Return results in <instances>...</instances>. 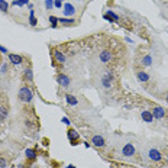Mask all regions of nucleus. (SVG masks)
Instances as JSON below:
<instances>
[{
    "label": "nucleus",
    "instance_id": "nucleus-4",
    "mask_svg": "<svg viewBox=\"0 0 168 168\" xmlns=\"http://www.w3.org/2000/svg\"><path fill=\"white\" fill-rule=\"evenodd\" d=\"M91 143H93V146H96V148H103L104 145H106V141H104L103 136L96 135L91 138Z\"/></svg>",
    "mask_w": 168,
    "mask_h": 168
},
{
    "label": "nucleus",
    "instance_id": "nucleus-19",
    "mask_svg": "<svg viewBox=\"0 0 168 168\" xmlns=\"http://www.w3.org/2000/svg\"><path fill=\"white\" fill-rule=\"evenodd\" d=\"M102 86H103L104 89H110V87H112V78L104 76V77L102 78Z\"/></svg>",
    "mask_w": 168,
    "mask_h": 168
},
{
    "label": "nucleus",
    "instance_id": "nucleus-2",
    "mask_svg": "<svg viewBox=\"0 0 168 168\" xmlns=\"http://www.w3.org/2000/svg\"><path fill=\"white\" fill-rule=\"evenodd\" d=\"M99 59H100V62L107 64V62H110V61L113 59V54H112L109 49H103V51L100 52V55H99Z\"/></svg>",
    "mask_w": 168,
    "mask_h": 168
},
{
    "label": "nucleus",
    "instance_id": "nucleus-10",
    "mask_svg": "<svg viewBox=\"0 0 168 168\" xmlns=\"http://www.w3.org/2000/svg\"><path fill=\"white\" fill-rule=\"evenodd\" d=\"M104 19L109 20V22H117L119 20V15H116V13L112 12V10H107V12L104 13Z\"/></svg>",
    "mask_w": 168,
    "mask_h": 168
},
{
    "label": "nucleus",
    "instance_id": "nucleus-26",
    "mask_svg": "<svg viewBox=\"0 0 168 168\" xmlns=\"http://www.w3.org/2000/svg\"><path fill=\"white\" fill-rule=\"evenodd\" d=\"M45 7L48 10H51L52 7H54V0H45Z\"/></svg>",
    "mask_w": 168,
    "mask_h": 168
},
{
    "label": "nucleus",
    "instance_id": "nucleus-23",
    "mask_svg": "<svg viewBox=\"0 0 168 168\" xmlns=\"http://www.w3.org/2000/svg\"><path fill=\"white\" fill-rule=\"evenodd\" d=\"M29 23L32 26H36V18H35V13H33V10H31V13H29Z\"/></svg>",
    "mask_w": 168,
    "mask_h": 168
},
{
    "label": "nucleus",
    "instance_id": "nucleus-8",
    "mask_svg": "<svg viewBox=\"0 0 168 168\" xmlns=\"http://www.w3.org/2000/svg\"><path fill=\"white\" fill-rule=\"evenodd\" d=\"M76 15V7L72 6L71 3H65L64 5V16L68 18V16H72Z\"/></svg>",
    "mask_w": 168,
    "mask_h": 168
},
{
    "label": "nucleus",
    "instance_id": "nucleus-18",
    "mask_svg": "<svg viewBox=\"0 0 168 168\" xmlns=\"http://www.w3.org/2000/svg\"><path fill=\"white\" fill-rule=\"evenodd\" d=\"M65 100H67V103L70 104V106H76L78 103V100L72 94H65Z\"/></svg>",
    "mask_w": 168,
    "mask_h": 168
},
{
    "label": "nucleus",
    "instance_id": "nucleus-7",
    "mask_svg": "<svg viewBox=\"0 0 168 168\" xmlns=\"http://www.w3.org/2000/svg\"><path fill=\"white\" fill-rule=\"evenodd\" d=\"M152 115H154V119H164L165 117V109L161 106H155Z\"/></svg>",
    "mask_w": 168,
    "mask_h": 168
},
{
    "label": "nucleus",
    "instance_id": "nucleus-30",
    "mask_svg": "<svg viewBox=\"0 0 168 168\" xmlns=\"http://www.w3.org/2000/svg\"><path fill=\"white\" fill-rule=\"evenodd\" d=\"M0 52H3V54H7V49L5 48V46H2V45H0Z\"/></svg>",
    "mask_w": 168,
    "mask_h": 168
},
{
    "label": "nucleus",
    "instance_id": "nucleus-3",
    "mask_svg": "<svg viewBox=\"0 0 168 168\" xmlns=\"http://www.w3.org/2000/svg\"><path fill=\"white\" fill-rule=\"evenodd\" d=\"M57 81H58V84L61 86V87H65V89H67V87L71 84V78L68 77V76H65V74H62V72H61V74H58V76H57Z\"/></svg>",
    "mask_w": 168,
    "mask_h": 168
},
{
    "label": "nucleus",
    "instance_id": "nucleus-21",
    "mask_svg": "<svg viewBox=\"0 0 168 168\" xmlns=\"http://www.w3.org/2000/svg\"><path fill=\"white\" fill-rule=\"evenodd\" d=\"M0 10L3 13H7V10H9V3H7L6 0H0Z\"/></svg>",
    "mask_w": 168,
    "mask_h": 168
},
{
    "label": "nucleus",
    "instance_id": "nucleus-9",
    "mask_svg": "<svg viewBox=\"0 0 168 168\" xmlns=\"http://www.w3.org/2000/svg\"><path fill=\"white\" fill-rule=\"evenodd\" d=\"M9 61L12 62L13 65H20L23 62V58L18 55V54H9Z\"/></svg>",
    "mask_w": 168,
    "mask_h": 168
},
{
    "label": "nucleus",
    "instance_id": "nucleus-27",
    "mask_svg": "<svg viewBox=\"0 0 168 168\" xmlns=\"http://www.w3.org/2000/svg\"><path fill=\"white\" fill-rule=\"evenodd\" d=\"M7 167V160L0 156V168H6Z\"/></svg>",
    "mask_w": 168,
    "mask_h": 168
},
{
    "label": "nucleus",
    "instance_id": "nucleus-6",
    "mask_svg": "<svg viewBox=\"0 0 168 168\" xmlns=\"http://www.w3.org/2000/svg\"><path fill=\"white\" fill-rule=\"evenodd\" d=\"M148 156H149V160H152V161H155V162L161 161V158H162L161 152H160L158 149H154V148H152V149H149Z\"/></svg>",
    "mask_w": 168,
    "mask_h": 168
},
{
    "label": "nucleus",
    "instance_id": "nucleus-15",
    "mask_svg": "<svg viewBox=\"0 0 168 168\" xmlns=\"http://www.w3.org/2000/svg\"><path fill=\"white\" fill-rule=\"evenodd\" d=\"M136 77H138V80H139V81H142V83L149 81L148 72H145V71H138V72H136Z\"/></svg>",
    "mask_w": 168,
    "mask_h": 168
},
{
    "label": "nucleus",
    "instance_id": "nucleus-24",
    "mask_svg": "<svg viewBox=\"0 0 168 168\" xmlns=\"http://www.w3.org/2000/svg\"><path fill=\"white\" fill-rule=\"evenodd\" d=\"M7 117V109L5 106H0V119L3 120V119H6Z\"/></svg>",
    "mask_w": 168,
    "mask_h": 168
},
{
    "label": "nucleus",
    "instance_id": "nucleus-12",
    "mask_svg": "<svg viewBox=\"0 0 168 168\" xmlns=\"http://www.w3.org/2000/svg\"><path fill=\"white\" fill-rule=\"evenodd\" d=\"M141 117H142V120H145V122H148V123L154 120V115H152V112H149V110H142Z\"/></svg>",
    "mask_w": 168,
    "mask_h": 168
},
{
    "label": "nucleus",
    "instance_id": "nucleus-25",
    "mask_svg": "<svg viewBox=\"0 0 168 168\" xmlns=\"http://www.w3.org/2000/svg\"><path fill=\"white\" fill-rule=\"evenodd\" d=\"M49 22H51V28H58V19L55 16H49Z\"/></svg>",
    "mask_w": 168,
    "mask_h": 168
},
{
    "label": "nucleus",
    "instance_id": "nucleus-22",
    "mask_svg": "<svg viewBox=\"0 0 168 168\" xmlns=\"http://www.w3.org/2000/svg\"><path fill=\"white\" fill-rule=\"evenodd\" d=\"M28 3H29V0H13V2H12V6L20 7V6H25V5H28Z\"/></svg>",
    "mask_w": 168,
    "mask_h": 168
},
{
    "label": "nucleus",
    "instance_id": "nucleus-33",
    "mask_svg": "<svg viewBox=\"0 0 168 168\" xmlns=\"http://www.w3.org/2000/svg\"><path fill=\"white\" fill-rule=\"evenodd\" d=\"M167 103H168V94H167Z\"/></svg>",
    "mask_w": 168,
    "mask_h": 168
},
{
    "label": "nucleus",
    "instance_id": "nucleus-17",
    "mask_svg": "<svg viewBox=\"0 0 168 168\" xmlns=\"http://www.w3.org/2000/svg\"><path fill=\"white\" fill-rule=\"evenodd\" d=\"M23 78H25L26 81H29V83L33 80V72L31 68H26L25 71H23Z\"/></svg>",
    "mask_w": 168,
    "mask_h": 168
},
{
    "label": "nucleus",
    "instance_id": "nucleus-5",
    "mask_svg": "<svg viewBox=\"0 0 168 168\" xmlns=\"http://www.w3.org/2000/svg\"><path fill=\"white\" fill-rule=\"evenodd\" d=\"M122 155L123 156L135 155V146H133V143H126V145L123 146L122 148Z\"/></svg>",
    "mask_w": 168,
    "mask_h": 168
},
{
    "label": "nucleus",
    "instance_id": "nucleus-20",
    "mask_svg": "<svg viewBox=\"0 0 168 168\" xmlns=\"http://www.w3.org/2000/svg\"><path fill=\"white\" fill-rule=\"evenodd\" d=\"M141 62H142V65H145V67H149V65L152 64V57H151V55H145Z\"/></svg>",
    "mask_w": 168,
    "mask_h": 168
},
{
    "label": "nucleus",
    "instance_id": "nucleus-1",
    "mask_svg": "<svg viewBox=\"0 0 168 168\" xmlns=\"http://www.w3.org/2000/svg\"><path fill=\"white\" fill-rule=\"evenodd\" d=\"M18 96H19L20 102H23V103H31V102H32V99H33V93H32V90H31L28 86H23V87H20Z\"/></svg>",
    "mask_w": 168,
    "mask_h": 168
},
{
    "label": "nucleus",
    "instance_id": "nucleus-13",
    "mask_svg": "<svg viewBox=\"0 0 168 168\" xmlns=\"http://www.w3.org/2000/svg\"><path fill=\"white\" fill-rule=\"evenodd\" d=\"M54 57H55V61H58L59 64H64L65 61H67L65 55L61 51H58V49H55V51H54Z\"/></svg>",
    "mask_w": 168,
    "mask_h": 168
},
{
    "label": "nucleus",
    "instance_id": "nucleus-11",
    "mask_svg": "<svg viewBox=\"0 0 168 168\" xmlns=\"http://www.w3.org/2000/svg\"><path fill=\"white\" fill-rule=\"evenodd\" d=\"M67 135H68V139L71 141V143L72 142L76 143L78 139H80V133H78L77 130H74V129H70L68 132H67Z\"/></svg>",
    "mask_w": 168,
    "mask_h": 168
},
{
    "label": "nucleus",
    "instance_id": "nucleus-14",
    "mask_svg": "<svg viewBox=\"0 0 168 168\" xmlns=\"http://www.w3.org/2000/svg\"><path fill=\"white\" fill-rule=\"evenodd\" d=\"M58 23H61V25H64V26H72L74 23H76V20L70 19V18H59L58 19Z\"/></svg>",
    "mask_w": 168,
    "mask_h": 168
},
{
    "label": "nucleus",
    "instance_id": "nucleus-31",
    "mask_svg": "<svg viewBox=\"0 0 168 168\" xmlns=\"http://www.w3.org/2000/svg\"><path fill=\"white\" fill-rule=\"evenodd\" d=\"M7 70V65H3V67H2V72H5Z\"/></svg>",
    "mask_w": 168,
    "mask_h": 168
},
{
    "label": "nucleus",
    "instance_id": "nucleus-28",
    "mask_svg": "<svg viewBox=\"0 0 168 168\" xmlns=\"http://www.w3.org/2000/svg\"><path fill=\"white\" fill-rule=\"evenodd\" d=\"M62 0H54V7H58V9H61V6H62V3H61Z\"/></svg>",
    "mask_w": 168,
    "mask_h": 168
},
{
    "label": "nucleus",
    "instance_id": "nucleus-16",
    "mask_svg": "<svg viewBox=\"0 0 168 168\" xmlns=\"http://www.w3.org/2000/svg\"><path fill=\"white\" fill-rule=\"evenodd\" d=\"M25 155H26V158L28 160H36V156H38V154H36V151L35 149H31V148H28L25 151Z\"/></svg>",
    "mask_w": 168,
    "mask_h": 168
},
{
    "label": "nucleus",
    "instance_id": "nucleus-32",
    "mask_svg": "<svg viewBox=\"0 0 168 168\" xmlns=\"http://www.w3.org/2000/svg\"><path fill=\"white\" fill-rule=\"evenodd\" d=\"M68 168H76V167L74 165H68Z\"/></svg>",
    "mask_w": 168,
    "mask_h": 168
},
{
    "label": "nucleus",
    "instance_id": "nucleus-29",
    "mask_svg": "<svg viewBox=\"0 0 168 168\" xmlns=\"http://www.w3.org/2000/svg\"><path fill=\"white\" fill-rule=\"evenodd\" d=\"M62 123H65V125H70V120H68V117H62Z\"/></svg>",
    "mask_w": 168,
    "mask_h": 168
}]
</instances>
